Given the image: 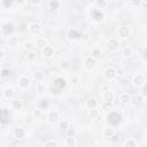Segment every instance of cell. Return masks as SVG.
<instances>
[{"label":"cell","mask_w":147,"mask_h":147,"mask_svg":"<svg viewBox=\"0 0 147 147\" xmlns=\"http://www.w3.org/2000/svg\"><path fill=\"white\" fill-rule=\"evenodd\" d=\"M132 83L136 87H141L145 85V76L142 74H136L132 78Z\"/></svg>","instance_id":"obj_4"},{"label":"cell","mask_w":147,"mask_h":147,"mask_svg":"<svg viewBox=\"0 0 147 147\" xmlns=\"http://www.w3.org/2000/svg\"><path fill=\"white\" fill-rule=\"evenodd\" d=\"M54 86L56 87L57 90H62V89H65V87L67 86V82H66V79H63V78H61V77H59V78L55 79Z\"/></svg>","instance_id":"obj_11"},{"label":"cell","mask_w":147,"mask_h":147,"mask_svg":"<svg viewBox=\"0 0 147 147\" xmlns=\"http://www.w3.org/2000/svg\"><path fill=\"white\" fill-rule=\"evenodd\" d=\"M11 105H12V108L14 110H21L23 108V102L21 100H13Z\"/></svg>","instance_id":"obj_19"},{"label":"cell","mask_w":147,"mask_h":147,"mask_svg":"<svg viewBox=\"0 0 147 147\" xmlns=\"http://www.w3.org/2000/svg\"><path fill=\"white\" fill-rule=\"evenodd\" d=\"M107 5H108L107 0H97L96 1V6H97L98 9H103V8L107 7Z\"/></svg>","instance_id":"obj_26"},{"label":"cell","mask_w":147,"mask_h":147,"mask_svg":"<svg viewBox=\"0 0 147 147\" xmlns=\"http://www.w3.org/2000/svg\"><path fill=\"white\" fill-rule=\"evenodd\" d=\"M111 1H116V0H111Z\"/></svg>","instance_id":"obj_51"},{"label":"cell","mask_w":147,"mask_h":147,"mask_svg":"<svg viewBox=\"0 0 147 147\" xmlns=\"http://www.w3.org/2000/svg\"><path fill=\"white\" fill-rule=\"evenodd\" d=\"M43 55L45 56V57H52L53 55H54V48L53 47H51V46H45L44 48H43Z\"/></svg>","instance_id":"obj_15"},{"label":"cell","mask_w":147,"mask_h":147,"mask_svg":"<svg viewBox=\"0 0 147 147\" xmlns=\"http://www.w3.org/2000/svg\"><path fill=\"white\" fill-rule=\"evenodd\" d=\"M89 116L91 117V119H96V117L98 116V110H96V108L90 109L89 110Z\"/></svg>","instance_id":"obj_39"},{"label":"cell","mask_w":147,"mask_h":147,"mask_svg":"<svg viewBox=\"0 0 147 147\" xmlns=\"http://www.w3.org/2000/svg\"><path fill=\"white\" fill-rule=\"evenodd\" d=\"M111 108H113V101H105L101 105V109L105 111H110Z\"/></svg>","instance_id":"obj_25"},{"label":"cell","mask_w":147,"mask_h":147,"mask_svg":"<svg viewBox=\"0 0 147 147\" xmlns=\"http://www.w3.org/2000/svg\"><path fill=\"white\" fill-rule=\"evenodd\" d=\"M14 94H15V92H14V90L12 89V87H6V89L3 91V96H4V98L7 99V100L13 99V98H14Z\"/></svg>","instance_id":"obj_13"},{"label":"cell","mask_w":147,"mask_h":147,"mask_svg":"<svg viewBox=\"0 0 147 147\" xmlns=\"http://www.w3.org/2000/svg\"><path fill=\"white\" fill-rule=\"evenodd\" d=\"M129 101H130V96H129L128 93H122V94L120 96V102H121L122 105H128Z\"/></svg>","instance_id":"obj_23"},{"label":"cell","mask_w":147,"mask_h":147,"mask_svg":"<svg viewBox=\"0 0 147 147\" xmlns=\"http://www.w3.org/2000/svg\"><path fill=\"white\" fill-rule=\"evenodd\" d=\"M66 136L67 137H75L76 136V130L73 129V128H68L66 130Z\"/></svg>","instance_id":"obj_35"},{"label":"cell","mask_w":147,"mask_h":147,"mask_svg":"<svg viewBox=\"0 0 147 147\" xmlns=\"http://www.w3.org/2000/svg\"><path fill=\"white\" fill-rule=\"evenodd\" d=\"M123 146H124V147H136V146H137V142H136L133 139H127V140L123 142Z\"/></svg>","instance_id":"obj_32"},{"label":"cell","mask_w":147,"mask_h":147,"mask_svg":"<svg viewBox=\"0 0 147 147\" xmlns=\"http://www.w3.org/2000/svg\"><path fill=\"white\" fill-rule=\"evenodd\" d=\"M77 140H76V138L75 137H67V139H66V145L68 146V147H76L77 146Z\"/></svg>","instance_id":"obj_20"},{"label":"cell","mask_w":147,"mask_h":147,"mask_svg":"<svg viewBox=\"0 0 147 147\" xmlns=\"http://www.w3.org/2000/svg\"><path fill=\"white\" fill-rule=\"evenodd\" d=\"M115 133H116L115 132V129H113V128H107V129H105V132H103V134H105L106 138H111Z\"/></svg>","instance_id":"obj_28"},{"label":"cell","mask_w":147,"mask_h":147,"mask_svg":"<svg viewBox=\"0 0 147 147\" xmlns=\"http://www.w3.org/2000/svg\"><path fill=\"white\" fill-rule=\"evenodd\" d=\"M100 56H101V51H100V49L96 48V49L92 51V57H93V59H99Z\"/></svg>","instance_id":"obj_38"},{"label":"cell","mask_w":147,"mask_h":147,"mask_svg":"<svg viewBox=\"0 0 147 147\" xmlns=\"http://www.w3.org/2000/svg\"><path fill=\"white\" fill-rule=\"evenodd\" d=\"M0 144H1V139H0Z\"/></svg>","instance_id":"obj_52"},{"label":"cell","mask_w":147,"mask_h":147,"mask_svg":"<svg viewBox=\"0 0 147 147\" xmlns=\"http://www.w3.org/2000/svg\"><path fill=\"white\" fill-rule=\"evenodd\" d=\"M34 121H35V117H34L32 114H28V115L24 116V122H25L26 124H32Z\"/></svg>","instance_id":"obj_31"},{"label":"cell","mask_w":147,"mask_h":147,"mask_svg":"<svg viewBox=\"0 0 147 147\" xmlns=\"http://www.w3.org/2000/svg\"><path fill=\"white\" fill-rule=\"evenodd\" d=\"M133 54V49L130 47V46H125L123 49H122V55L128 57V56H131Z\"/></svg>","instance_id":"obj_24"},{"label":"cell","mask_w":147,"mask_h":147,"mask_svg":"<svg viewBox=\"0 0 147 147\" xmlns=\"http://www.w3.org/2000/svg\"><path fill=\"white\" fill-rule=\"evenodd\" d=\"M91 17H92L93 20H96V21H101V20L103 18V14L101 13V11H100V9L96 8V9H93V11H92V13H91Z\"/></svg>","instance_id":"obj_14"},{"label":"cell","mask_w":147,"mask_h":147,"mask_svg":"<svg viewBox=\"0 0 147 147\" xmlns=\"http://www.w3.org/2000/svg\"><path fill=\"white\" fill-rule=\"evenodd\" d=\"M106 47H107V51H109V52H115V51L119 49V47H120V42L117 40V39H115V38H111V39L108 40Z\"/></svg>","instance_id":"obj_3"},{"label":"cell","mask_w":147,"mask_h":147,"mask_svg":"<svg viewBox=\"0 0 147 147\" xmlns=\"http://www.w3.org/2000/svg\"><path fill=\"white\" fill-rule=\"evenodd\" d=\"M67 37L69 40H76L80 37V32H78L76 29H69L67 32Z\"/></svg>","instance_id":"obj_8"},{"label":"cell","mask_w":147,"mask_h":147,"mask_svg":"<svg viewBox=\"0 0 147 147\" xmlns=\"http://www.w3.org/2000/svg\"><path fill=\"white\" fill-rule=\"evenodd\" d=\"M25 1H26V0H16V3H17L18 5H23Z\"/></svg>","instance_id":"obj_45"},{"label":"cell","mask_w":147,"mask_h":147,"mask_svg":"<svg viewBox=\"0 0 147 147\" xmlns=\"http://www.w3.org/2000/svg\"><path fill=\"white\" fill-rule=\"evenodd\" d=\"M103 99H105V101H113V100H114V94H113V92H111L110 90L106 91L105 94H103Z\"/></svg>","instance_id":"obj_29"},{"label":"cell","mask_w":147,"mask_h":147,"mask_svg":"<svg viewBox=\"0 0 147 147\" xmlns=\"http://www.w3.org/2000/svg\"><path fill=\"white\" fill-rule=\"evenodd\" d=\"M0 23H1V17H0Z\"/></svg>","instance_id":"obj_50"},{"label":"cell","mask_w":147,"mask_h":147,"mask_svg":"<svg viewBox=\"0 0 147 147\" xmlns=\"http://www.w3.org/2000/svg\"><path fill=\"white\" fill-rule=\"evenodd\" d=\"M4 36V31H3V29L0 28V37H3Z\"/></svg>","instance_id":"obj_48"},{"label":"cell","mask_w":147,"mask_h":147,"mask_svg":"<svg viewBox=\"0 0 147 147\" xmlns=\"http://www.w3.org/2000/svg\"><path fill=\"white\" fill-rule=\"evenodd\" d=\"M18 43H20V39H18V37H16V36H12V37H9V39H8V44H9V46H12V47L17 46Z\"/></svg>","instance_id":"obj_22"},{"label":"cell","mask_w":147,"mask_h":147,"mask_svg":"<svg viewBox=\"0 0 147 147\" xmlns=\"http://www.w3.org/2000/svg\"><path fill=\"white\" fill-rule=\"evenodd\" d=\"M25 130L22 128V127H17L15 130H14V138L20 140V139H23L25 137Z\"/></svg>","instance_id":"obj_9"},{"label":"cell","mask_w":147,"mask_h":147,"mask_svg":"<svg viewBox=\"0 0 147 147\" xmlns=\"http://www.w3.org/2000/svg\"><path fill=\"white\" fill-rule=\"evenodd\" d=\"M24 48H25V49H32V48H34V44H32L31 42H26V43L24 44Z\"/></svg>","instance_id":"obj_40"},{"label":"cell","mask_w":147,"mask_h":147,"mask_svg":"<svg viewBox=\"0 0 147 147\" xmlns=\"http://www.w3.org/2000/svg\"><path fill=\"white\" fill-rule=\"evenodd\" d=\"M85 105H86V107L89 108V109H93V108H97L98 101H97V99H94V98H89V99L86 100Z\"/></svg>","instance_id":"obj_17"},{"label":"cell","mask_w":147,"mask_h":147,"mask_svg":"<svg viewBox=\"0 0 147 147\" xmlns=\"http://www.w3.org/2000/svg\"><path fill=\"white\" fill-rule=\"evenodd\" d=\"M4 56H5V52L3 49H0V59H4Z\"/></svg>","instance_id":"obj_46"},{"label":"cell","mask_w":147,"mask_h":147,"mask_svg":"<svg viewBox=\"0 0 147 147\" xmlns=\"http://www.w3.org/2000/svg\"><path fill=\"white\" fill-rule=\"evenodd\" d=\"M43 146H45V147H55V146H57V142L55 141V140H52V139H49V140H47V141H45L44 144H43Z\"/></svg>","instance_id":"obj_34"},{"label":"cell","mask_w":147,"mask_h":147,"mask_svg":"<svg viewBox=\"0 0 147 147\" xmlns=\"http://www.w3.org/2000/svg\"><path fill=\"white\" fill-rule=\"evenodd\" d=\"M28 29H29V32L34 36H37L42 32V25L39 23H31L28 26Z\"/></svg>","instance_id":"obj_5"},{"label":"cell","mask_w":147,"mask_h":147,"mask_svg":"<svg viewBox=\"0 0 147 147\" xmlns=\"http://www.w3.org/2000/svg\"><path fill=\"white\" fill-rule=\"evenodd\" d=\"M140 3H141V0H131V4H132L133 6H139Z\"/></svg>","instance_id":"obj_44"},{"label":"cell","mask_w":147,"mask_h":147,"mask_svg":"<svg viewBox=\"0 0 147 147\" xmlns=\"http://www.w3.org/2000/svg\"><path fill=\"white\" fill-rule=\"evenodd\" d=\"M61 7V3L59 1V0H51L49 1V8L52 11H56Z\"/></svg>","instance_id":"obj_21"},{"label":"cell","mask_w":147,"mask_h":147,"mask_svg":"<svg viewBox=\"0 0 147 147\" xmlns=\"http://www.w3.org/2000/svg\"><path fill=\"white\" fill-rule=\"evenodd\" d=\"M45 46H47V42H46V39H45V38H38V39H37V47L43 49Z\"/></svg>","instance_id":"obj_30"},{"label":"cell","mask_w":147,"mask_h":147,"mask_svg":"<svg viewBox=\"0 0 147 147\" xmlns=\"http://www.w3.org/2000/svg\"><path fill=\"white\" fill-rule=\"evenodd\" d=\"M60 68L63 71H68L71 68V65H70V62L68 60H66V59H65V60H61V62H60Z\"/></svg>","instance_id":"obj_18"},{"label":"cell","mask_w":147,"mask_h":147,"mask_svg":"<svg viewBox=\"0 0 147 147\" xmlns=\"http://www.w3.org/2000/svg\"><path fill=\"white\" fill-rule=\"evenodd\" d=\"M18 86H20V89H22V90H25V89H28L29 86L31 85V80H30V78H29L28 76H20V78H18Z\"/></svg>","instance_id":"obj_2"},{"label":"cell","mask_w":147,"mask_h":147,"mask_svg":"<svg viewBox=\"0 0 147 147\" xmlns=\"http://www.w3.org/2000/svg\"><path fill=\"white\" fill-rule=\"evenodd\" d=\"M68 128H69V122L67 120H63V121L60 122V129H62V130L66 131Z\"/></svg>","instance_id":"obj_37"},{"label":"cell","mask_w":147,"mask_h":147,"mask_svg":"<svg viewBox=\"0 0 147 147\" xmlns=\"http://www.w3.org/2000/svg\"><path fill=\"white\" fill-rule=\"evenodd\" d=\"M0 73H1V77H8L9 76V70L8 69H3Z\"/></svg>","instance_id":"obj_42"},{"label":"cell","mask_w":147,"mask_h":147,"mask_svg":"<svg viewBox=\"0 0 147 147\" xmlns=\"http://www.w3.org/2000/svg\"><path fill=\"white\" fill-rule=\"evenodd\" d=\"M116 76H117V74H116V69H115L114 67H108V68L103 71V77H105L106 79H108V80L114 79Z\"/></svg>","instance_id":"obj_6"},{"label":"cell","mask_w":147,"mask_h":147,"mask_svg":"<svg viewBox=\"0 0 147 147\" xmlns=\"http://www.w3.org/2000/svg\"><path fill=\"white\" fill-rule=\"evenodd\" d=\"M107 120H108V123L113 127H116V125H119L121 122H122V115L120 113H117V111H111L108 114V117H107Z\"/></svg>","instance_id":"obj_1"},{"label":"cell","mask_w":147,"mask_h":147,"mask_svg":"<svg viewBox=\"0 0 147 147\" xmlns=\"http://www.w3.org/2000/svg\"><path fill=\"white\" fill-rule=\"evenodd\" d=\"M3 70V65H1V62H0V71Z\"/></svg>","instance_id":"obj_49"},{"label":"cell","mask_w":147,"mask_h":147,"mask_svg":"<svg viewBox=\"0 0 147 147\" xmlns=\"http://www.w3.org/2000/svg\"><path fill=\"white\" fill-rule=\"evenodd\" d=\"M96 66V59H93L92 56H87L85 59V61H84V67L85 69L87 70H92Z\"/></svg>","instance_id":"obj_7"},{"label":"cell","mask_w":147,"mask_h":147,"mask_svg":"<svg viewBox=\"0 0 147 147\" xmlns=\"http://www.w3.org/2000/svg\"><path fill=\"white\" fill-rule=\"evenodd\" d=\"M34 78L37 80V82H42L44 79V73L42 70H36L34 73Z\"/></svg>","instance_id":"obj_27"},{"label":"cell","mask_w":147,"mask_h":147,"mask_svg":"<svg viewBox=\"0 0 147 147\" xmlns=\"http://www.w3.org/2000/svg\"><path fill=\"white\" fill-rule=\"evenodd\" d=\"M49 106V103H48V101L47 100H43V102H40V109H43V108H47Z\"/></svg>","instance_id":"obj_41"},{"label":"cell","mask_w":147,"mask_h":147,"mask_svg":"<svg viewBox=\"0 0 147 147\" xmlns=\"http://www.w3.org/2000/svg\"><path fill=\"white\" fill-rule=\"evenodd\" d=\"M29 1H30V4H31V5L37 6V5H39V4H40L42 0H29Z\"/></svg>","instance_id":"obj_43"},{"label":"cell","mask_w":147,"mask_h":147,"mask_svg":"<svg viewBox=\"0 0 147 147\" xmlns=\"http://www.w3.org/2000/svg\"><path fill=\"white\" fill-rule=\"evenodd\" d=\"M119 36L121 38H128L130 36V29H129V26H125V25L121 26L120 30H119Z\"/></svg>","instance_id":"obj_12"},{"label":"cell","mask_w":147,"mask_h":147,"mask_svg":"<svg viewBox=\"0 0 147 147\" xmlns=\"http://www.w3.org/2000/svg\"><path fill=\"white\" fill-rule=\"evenodd\" d=\"M47 119L51 123H56L59 121V113L56 110H49L47 114Z\"/></svg>","instance_id":"obj_10"},{"label":"cell","mask_w":147,"mask_h":147,"mask_svg":"<svg viewBox=\"0 0 147 147\" xmlns=\"http://www.w3.org/2000/svg\"><path fill=\"white\" fill-rule=\"evenodd\" d=\"M102 90H103V92H106V91H108V90H109V87H108L107 85H105V86H102Z\"/></svg>","instance_id":"obj_47"},{"label":"cell","mask_w":147,"mask_h":147,"mask_svg":"<svg viewBox=\"0 0 147 147\" xmlns=\"http://www.w3.org/2000/svg\"><path fill=\"white\" fill-rule=\"evenodd\" d=\"M26 59H28L29 61H35V60H37V53H36V52H30V53L28 54Z\"/></svg>","instance_id":"obj_36"},{"label":"cell","mask_w":147,"mask_h":147,"mask_svg":"<svg viewBox=\"0 0 147 147\" xmlns=\"http://www.w3.org/2000/svg\"><path fill=\"white\" fill-rule=\"evenodd\" d=\"M42 114H43V109H40V108H36V109L32 111V115H34L35 119H40Z\"/></svg>","instance_id":"obj_33"},{"label":"cell","mask_w":147,"mask_h":147,"mask_svg":"<svg viewBox=\"0 0 147 147\" xmlns=\"http://www.w3.org/2000/svg\"><path fill=\"white\" fill-rule=\"evenodd\" d=\"M1 29H3V31H4V35L9 36V35L14 31V25H13L12 23H6Z\"/></svg>","instance_id":"obj_16"}]
</instances>
